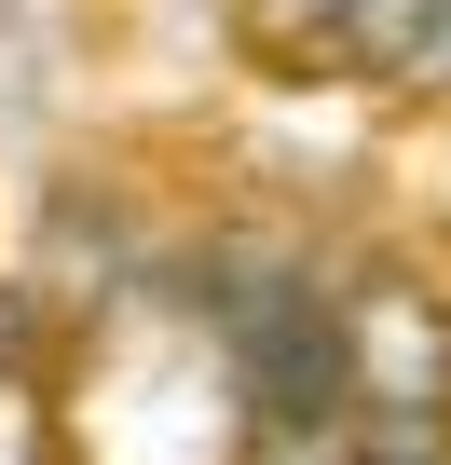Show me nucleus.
Returning a JSON list of instances; mask_svg holds the SVG:
<instances>
[{
  "mask_svg": "<svg viewBox=\"0 0 451 465\" xmlns=\"http://www.w3.org/2000/svg\"><path fill=\"white\" fill-rule=\"evenodd\" d=\"M342 329V424H356V465H437L451 451V315L410 288V274H369Z\"/></svg>",
  "mask_w": 451,
  "mask_h": 465,
  "instance_id": "nucleus-1",
  "label": "nucleus"
},
{
  "mask_svg": "<svg viewBox=\"0 0 451 465\" xmlns=\"http://www.w3.org/2000/svg\"><path fill=\"white\" fill-rule=\"evenodd\" d=\"M437 28H451V0H342V42H356L369 69H410Z\"/></svg>",
  "mask_w": 451,
  "mask_h": 465,
  "instance_id": "nucleus-2",
  "label": "nucleus"
},
{
  "mask_svg": "<svg viewBox=\"0 0 451 465\" xmlns=\"http://www.w3.org/2000/svg\"><path fill=\"white\" fill-rule=\"evenodd\" d=\"M410 83H437V96H451V28H437V42L410 55Z\"/></svg>",
  "mask_w": 451,
  "mask_h": 465,
  "instance_id": "nucleus-3",
  "label": "nucleus"
},
{
  "mask_svg": "<svg viewBox=\"0 0 451 465\" xmlns=\"http://www.w3.org/2000/svg\"><path fill=\"white\" fill-rule=\"evenodd\" d=\"M0 465H42V438H28V424H15V411H0Z\"/></svg>",
  "mask_w": 451,
  "mask_h": 465,
  "instance_id": "nucleus-4",
  "label": "nucleus"
},
{
  "mask_svg": "<svg viewBox=\"0 0 451 465\" xmlns=\"http://www.w3.org/2000/svg\"><path fill=\"white\" fill-rule=\"evenodd\" d=\"M0 342H15V315H0Z\"/></svg>",
  "mask_w": 451,
  "mask_h": 465,
  "instance_id": "nucleus-5",
  "label": "nucleus"
}]
</instances>
